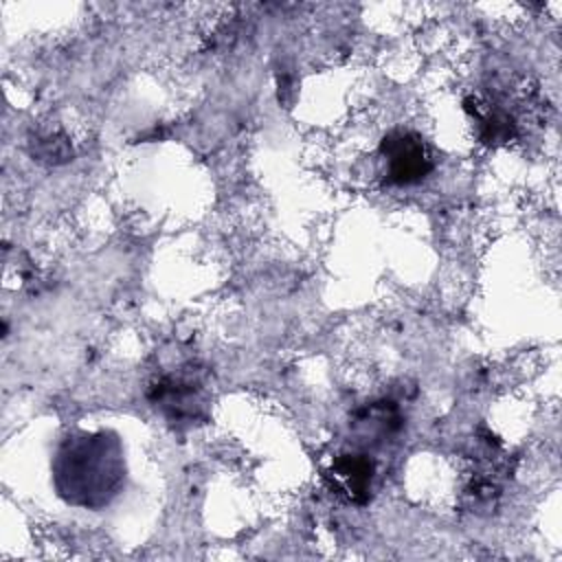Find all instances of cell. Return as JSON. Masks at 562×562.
<instances>
[{
	"mask_svg": "<svg viewBox=\"0 0 562 562\" xmlns=\"http://www.w3.org/2000/svg\"><path fill=\"white\" fill-rule=\"evenodd\" d=\"M55 494L70 507L103 509L125 487L127 461L119 432L70 430L50 461Z\"/></svg>",
	"mask_w": 562,
	"mask_h": 562,
	"instance_id": "6da1fadb",
	"label": "cell"
},
{
	"mask_svg": "<svg viewBox=\"0 0 562 562\" xmlns=\"http://www.w3.org/2000/svg\"><path fill=\"white\" fill-rule=\"evenodd\" d=\"M145 397L178 430L206 424L211 408L209 373L193 358L180 360L154 373Z\"/></svg>",
	"mask_w": 562,
	"mask_h": 562,
	"instance_id": "7a4b0ae2",
	"label": "cell"
},
{
	"mask_svg": "<svg viewBox=\"0 0 562 562\" xmlns=\"http://www.w3.org/2000/svg\"><path fill=\"white\" fill-rule=\"evenodd\" d=\"M384 182L393 187L419 184L435 169V154L426 138L413 130H389L380 140Z\"/></svg>",
	"mask_w": 562,
	"mask_h": 562,
	"instance_id": "3957f363",
	"label": "cell"
},
{
	"mask_svg": "<svg viewBox=\"0 0 562 562\" xmlns=\"http://www.w3.org/2000/svg\"><path fill=\"white\" fill-rule=\"evenodd\" d=\"M375 470V461L364 448L347 450L331 459L323 479L334 496L353 505H367L371 501Z\"/></svg>",
	"mask_w": 562,
	"mask_h": 562,
	"instance_id": "277c9868",
	"label": "cell"
},
{
	"mask_svg": "<svg viewBox=\"0 0 562 562\" xmlns=\"http://www.w3.org/2000/svg\"><path fill=\"white\" fill-rule=\"evenodd\" d=\"M349 426L351 432L364 441V446H384L402 430L404 415L395 402L378 400L353 411Z\"/></svg>",
	"mask_w": 562,
	"mask_h": 562,
	"instance_id": "5b68a950",
	"label": "cell"
},
{
	"mask_svg": "<svg viewBox=\"0 0 562 562\" xmlns=\"http://www.w3.org/2000/svg\"><path fill=\"white\" fill-rule=\"evenodd\" d=\"M465 112L476 119L479 123V138L485 145H503L516 138L518 134V123L509 110L503 105H492V103H479L474 97H468L463 101Z\"/></svg>",
	"mask_w": 562,
	"mask_h": 562,
	"instance_id": "8992f818",
	"label": "cell"
},
{
	"mask_svg": "<svg viewBox=\"0 0 562 562\" xmlns=\"http://www.w3.org/2000/svg\"><path fill=\"white\" fill-rule=\"evenodd\" d=\"M31 154L37 160H46V162H66L68 158H72V147L64 136H42L37 140H31Z\"/></svg>",
	"mask_w": 562,
	"mask_h": 562,
	"instance_id": "52a82bcc",
	"label": "cell"
}]
</instances>
